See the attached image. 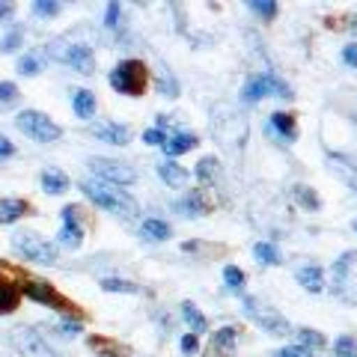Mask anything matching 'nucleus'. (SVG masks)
Listing matches in <instances>:
<instances>
[{
  "mask_svg": "<svg viewBox=\"0 0 357 357\" xmlns=\"http://www.w3.org/2000/svg\"><path fill=\"white\" fill-rule=\"evenodd\" d=\"M236 342H238V328H220L211 333L203 357H232L236 354Z\"/></svg>",
  "mask_w": 357,
  "mask_h": 357,
  "instance_id": "9b49d317",
  "label": "nucleus"
},
{
  "mask_svg": "<svg viewBox=\"0 0 357 357\" xmlns=\"http://www.w3.org/2000/svg\"><path fill=\"white\" fill-rule=\"evenodd\" d=\"M271 128L280 134L286 140H295L298 137V122H295V114H283V110H277L271 116Z\"/></svg>",
  "mask_w": 357,
  "mask_h": 357,
  "instance_id": "6ab92c4d",
  "label": "nucleus"
},
{
  "mask_svg": "<svg viewBox=\"0 0 357 357\" xmlns=\"http://www.w3.org/2000/svg\"><path fill=\"white\" fill-rule=\"evenodd\" d=\"M110 86L128 98H140L149 86V69L143 60H122L114 72H110Z\"/></svg>",
  "mask_w": 357,
  "mask_h": 357,
  "instance_id": "7ed1b4c3",
  "label": "nucleus"
},
{
  "mask_svg": "<svg viewBox=\"0 0 357 357\" xmlns=\"http://www.w3.org/2000/svg\"><path fill=\"white\" fill-rule=\"evenodd\" d=\"M18 102V86L13 84V81H3L0 84V105H15Z\"/></svg>",
  "mask_w": 357,
  "mask_h": 357,
  "instance_id": "f704fd0d",
  "label": "nucleus"
},
{
  "mask_svg": "<svg viewBox=\"0 0 357 357\" xmlns=\"http://www.w3.org/2000/svg\"><path fill=\"white\" fill-rule=\"evenodd\" d=\"M199 143L197 134H173L170 140L164 143V152L170 155V158H176V155H185V152H191L194 146Z\"/></svg>",
  "mask_w": 357,
  "mask_h": 357,
  "instance_id": "f3484780",
  "label": "nucleus"
},
{
  "mask_svg": "<svg viewBox=\"0 0 357 357\" xmlns=\"http://www.w3.org/2000/svg\"><path fill=\"white\" fill-rule=\"evenodd\" d=\"M253 256H256V259H259L262 265H280V250H277L271 241H259V244H256Z\"/></svg>",
  "mask_w": 357,
  "mask_h": 357,
  "instance_id": "a878e982",
  "label": "nucleus"
},
{
  "mask_svg": "<svg viewBox=\"0 0 357 357\" xmlns=\"http://www.w3.org/2000/svg\"><path fill=\"white\" fill-rule=\"evenodd\" d=\"M295 197H298V203L307 206V208H319V206H321V199L316 197V191H312V188H307V185H298V188H295Z\"/></svg>",
  "mask_w": 357,
  "mask_h": 357,
  "instance_id": "2f4dec72",
  "label": "nucleus"
},
{
  "mask_svg": "<svg viewBox=\"0 0 357 357\" xmlns=\"http://www.w3.org/2000/svg\"><path fill=\"white\" fill-rule=\"evenodd\" d=\"M60 244L63 248H69V250H77L84 244V229H81V223H66V227L60 229Z\"/></svg>",
  "mask_w": 357,
  "mask_h": 357,
  "instance_id": "b1692460",
  "label": "nucleus"
},
{
  "mask_svg": "<svg viewBox=\"0 0 357 357\" xmlns=\"http://www.w3.org/2000/svg\"><path fill=\"white\" fill-rule=\"evenodd\" d=\"M298 283L307 289V292H312V295H319L321 289H325V274H321V268H316V265H304V268H298Z\"/></svg>",
  "mask_w": 357,
  "mask_h": 357,
  "instance_id": "dca6fc26",
  "label": "nucleus"
},
{
  "mask_svg": "<svg viewBox=\"0 0 357 357\" xmlns=\"http://www.w3.org/2000/svg\"><path fill=\"white\" fill-rule=\"evenodd\" d=\"M102 289L105 292H122V295H137L140 286L131 283V280H116V277H107V280H102Z\"/></svg>",
  "mask_w": 357,
  "mask_h": 357,
  "instance_id": "c85d7f7f",
  "label": "nucleus"
},
{
  "mask_svg": "<svg viewBox=\"0 0 357 357\" xmlns=\"http://www.w3.org/2000/svg\"><path fill=\"white\" fill-rule=\"evenodd\" d=\"M244 102H259V98H292V86L280 81L274 72L256 75L253 81L244 86Z\"/></svg>",
  "mask_w": 357,
  "mask_h": 357,
  "instance_id": "0eeeda50",
  "label": "nucleus"
},
{
  "mask_svg": "<svg viewBox=\"0 0 357 357\" xmlns=\"http://www.w3.org/2000/svg\"><path fill=\"white\" fill-rule=\"evenodd\" d=\"M9 155H15V146H13V140L0 134V158H9Z\"/></svg>",
  "mask_w": 357,
  "mask_h": 357,
  "instance_id": "49530a36",
  "label": "nucleus"
},
{
  "mask_svg": "<svg viewBox=\"0 0 357 357\" xmlns=\"http://www.w3.org/2000/svg\"><path fill=\"white\" fill-rule=\"evenodd\" d=\"M182 319L188 321V325H191V333H206L208 331V321H206V316L203 312H199V307L197 304H191V301H188V304H182Z\"/></svg>",
  "mask_w": 357,
  "mask_h": 357,
  "instance_id": "4be33fe9",
  "label": "nucleus"
},
{
  "mask_svg": "<svg viewBox=\"0 0 357 357\" xmlns=\"http://www.w3.org/2000/svg\"><path fill=\"white\" fill-rule=\"evenodd\" d=\"M256 321H259V328H265L268 333H274V337H283V333H289V321L271 316V312H265V316H256Z\"/></svg>",
  "mask_w": 357,
  "mask_h": 357,
  "instance_id": "bb28decb",
  "label": "nucleus"
},
{
  "mask_svg": "<svg viewBox=\"0 0 357 357\" xmlns=\"http://www.w3.org/2000/svg\"><path fill=\"white\" fill-rule=\"evenodd\" d=\"M18 72L21 75H39V63H36V57H30V54H27V57H21L18 60Z\"/></svg>",
  "mask_w": 357,
  "mask_h": 357,
  "instance_id": "a19ab883",
  "label": "nucleus"
},
{
  "mask_svg": "<svg viewBox=\"0 0 357 357\" xmlns=\"http://www.w3.org/2000/svg\"><path fill=\"white\" fill-rule=\"evenodd\" d=\"M351 262H357V253H354V250L342 253L340 259H337V265H333V283H337V286L345 280V274L351 271Z\"/></svg>",
  "mask_w": 357,
  "mask_h": 357,
  "instance_id": "7c9ffc66",
  "label": "nucleus"
},
{
  "mask_svg": "<svg viewBox=\"0 0 357 357\" xmlns=\"http://www.w3.org/2000/svg\"><path fill=\"white\" fill-rule=\"evenodd\" d=\"M93 167L96 178H102V182H110V185H134L137 182V170H134L131 164H122V161H114V158H93L89 161Z\"/></svg>",
  "mask_w": 357,
  "mask_h": 357,
  "instance_id": "6e6552de",
  "label": "nucleus"
},
{
  "mask_svg": "<svg viewBox=\"0 0 357 357\" xmlns=\"http://www.w3.org/2000/svg\"><path fill=\"white\" fill-rule=\"evenodd\" d=\"M60 331H63V337H77V333L84 331V321H72L69 316H66V319L60 321Z\"/></svg>",
  "mask_w": 357,
  "mask_h": 357,
  "instance_id": "58836bf2",
  "label": "nucleus"
},
{
  "mask_svg": "<svg viewBox=\"0 0 357 357\" xmlns=\"http://www.w3.org/2000/svg\"><path fill=\"white\" fill-rule=\"evenodd\" d=\"M33 9H36V15H57L60 13V3H54V0H36Z\"/></svg>",
  "mask_w": 357,
  "mask_h": 357,
  "instance_id": "4c0bfd02",
  "label": "nucleus"
},
{
  "mask_svg": "<svg viewBox=\"0 0 357 357\" xmlns=\"http://www.w3.org/2000/svg\"><path fill=\"white\" fill-rule=\"evenodd\" d=\"M15 15V3H9V0H0V18H13Z\"/></svg>",
  "mask_w": 357,
  "mask_h": 357,
  "instance_id": "09e8293b",
  "label": "nucleus"
},
{
  "mask_svg": "<svg viewBox=\"0 0 357 357\" xmlns=\"http://www.w3.org/2000/svg\"><path fill=\"white\" fill-rule=\"evenodd\" d=\"M13 345L18 349L21 357H60L48 345V340H45L42 333H36L33 328H15L13 331Z\"/></svg>",
  "mask_w": 357,
  "mask_h": 357,
  "instance_id": "1a4fd4ad",
  "label": "nucleus"
},
{
  "mask_svg": "<svg viewBox=\"0 0 357 357\" xmlns=\"http://www.w3.org/2000/svg\"><path fill=\"white\" fill-rule=\"evenodd\" d=\"M250 9L262 18H277V3H271V0H250Z\"/></svg>",
  "mask_w": 357,
  "mask_h": 357,
  "instance_id": "c9c22d12",
  "label": "nucleus"
},
{
  "mask_svg": "<svg viewBox=\"0 0 357 357\" xmlns=\"http://www.w3.org/2000/svg\"><path fill=\"white\" fill-rule=\"evenodd\" d=\"M15 126L24 137L36 140V143H57L63 137V128L48 114H42V110H21Z\"/></svg>",
  "mask_w": 357,
  "mask_h": 357,
  "instance_id": "20e7f679",
  "label": "nucleus"
},
{
  "mask_svg": "<svg viewBox=\"0 0 357 357\" xmlns=\"http://www.w3.org/2000/svg\"><path fill=\"white\" fill-rule=\"evenodd\" d=\"M185 208H188V211H194V215H208V211L215 208V199L208 197V191L197 188V191H191V197H188Z\"/></svg>",
  "mask_w": 357,
  "mask_h": 357,
  "instance_id": "5701e85b",
  "label": "nucleus"
},
{
  "mask_svg": "<svg viewBox=\"0 0 357 357\" xmlns=\"http://www.w3.org/2000/svg\"><path fill=\"white\" fill-rule=\"evenodd\" d=\"M178 349H182V354H197V349H199V337H197V333H185L182 342H178Z\"/></svg>",
  "mask_w": 357,
  "mask_h": 357,
  "instance_id": "ea45409f",
  "label": "nucleus"
},
{
  "mask_svg": "<svg viewBox=\"0 0 357 357\" xmlns=\"http://www.w3.org/2000/svg\"><path fill=\"white\" fill-rule=\"evenodd\" d=\"M158 176L164 178L167 185H185L188 182V170L182 164H176V161H161L158 164Z\"/></svg>",
  "mask_w": 357,
  "mask_h": 357,
  "instance_id": "412c9836",
  "label": "nucleus"
},
{
  "mask_svg": "<svg viewBox=\"0 0 357 357\" xmlns=\"http://www.w3.org/2000/svg\"><path fill=\"white\" fill-rule=\"evenodd\" d=\"M119 15H122L119 3H110V6H107V18H105V24H107L110 30H116V27H119Z\"/></svg>",
  "mask_w": 357,
  "mask_h": 357,
  "instance_id": "79ce46f5",
  "label": "nucleus"
},
{
  "mask_svg": "<svg viewBox=\"0 0 357 357\" xmlns=\"http://www.w3.org/2000/svg\"><path fill=\"white\" fill-rule=\"evenodd\" d=\"M194 173H197L199 182H211V178L218 176V158H215V155H206V158H199Z\"/></svg>",
  "mask_w": 357,
  "mask_h": 357,
  "instance_id": "c756f323",
  "label": "nucleus"
},
{
  "mask_svg": "<svg viewBox=\"0 0 357 357\" xmlns=\"http://www.w3.org/2000/svg\"><path fill=\"white\" fill-rule=\"evenodd\" d=\"M18 42H21V33L13 30V33H9V36L3 39V51H15V48H18Z\"/></svg>",
  "mask_w": 357,
  "mask_h": 357,
  "instance_id": "de8ad7c7",
  "label": "nucleus"
},
{
  "mask_svg": "<svg viewBox=\"0 0 357 357\" xmlns=\"http://www.w3.org/2000/svg\"><path fill=\"white\" fill-rule=\"evenodd\" d=\"M86 345L98 357H131V349H128L126 342H119L114 337H105V333H93V337L86 340Z\"/></svg>",
  "mask_w": 357,
  "mask_h": 357,
  "instance_id": "ddd939ff",
  "label": "nucleus"
},
{
  "mask_svg": "<svg viewBox=\"0 0 357 357\" xmlns=\"http://www.w3.org/2000/svg\"><path fill=\"white\" fill-rule=\"evenodd\" d=\"M13 248L18 256H24L30 262H39V265H57V244L42 238L39 232H15L13 236Z\"/></svg>",
  "mask_w": 357,
  "mask_h": 357,
  "instance_id": "39448f33",
  "label": "nucleus"
},
{
  "mask_svg": "<svg viewBox=\"0 0 357 357\" xmlns=\"http://www.w3.org/2000/svg\"><path fill=\"white\" fill-rule=\"evenodd\" d=\"M72 105H75V114L81 119H89L96 114V93H89V89H77L72 96Z\"/></svg>",
  "mask_w": 357,
  "mask_h": 357,
  "instance_id": "aec40b11",
  "label": "nucleus"
},
{
  "mask_svg": "<svg viewBox=\"0 0 357 357\" xmlns=\"http://www.w3.org/2000/svg\"><path fill=\"white\" fill-rule=\"evenodd\" d=\"M223 283H227L229 289H241L244 286V271L236 265H229V268H223Z\"/></svg>",
  "mask_w": 357,
  "mask_h": 357,
  "instance_id": "72a5a7b5",
  "label": "nucleus"
},
{
  "mask_svg": "<svg viewBox=\"0 0 357 357\" xmlns=\"http://www.w3.org/2000/svg\"><path fill=\"white\" fill-rule=\"evenodd\" d=\"M42 188L48 194H63L66 188H69V178H66V173H60V170H45L42 173Z\"/></svg>",
  "mask_w": 357,
  "mask_h": 357,
  "instance_id": "393cba45",
  "label": "nucleus"
},
{
  "mask_svg": "<svg viewBox=\"0 0 357 357\" xmlns=\"http://www.w3.org/2000/svg\"><path fill=\"white\" fill-rule=\"evenodd\" d=\"M21 298H24V292H21V283H15L9 274L0 271V316H9V312H15Z\"/></svg>",
  "mask_w": 357,
  "mask_h": 357,
  "instance_id": "f8f14e48",
  "label": "nucleus"
},
{
  "mask_svg": "<svg viewBox=\"0 0 357 357\" xmlns=\"http://www.w3.org/2000/svg\"><path fill=\"white\" fill-rule=\"evenodd\" d=\"M298 342H301V349H307V351H316V349H325V337H321L319 331H298Z\"/></svg>",
  "mask_w": 357,
  "mask_h": 357,
  "instance_id": "cd10ccee",
  "label": "nucleus"
},
{
  "mask_svg": "<svg viewBox=\"0 0 357 357\" xmlns=\"http://www.w3.org/2000/svg\"><path fill=\"white\" fill-rule=\"evenodd\" d=\"M81 191L93 199L98 208L110 211V215H122V218H134L137 215V203H134V197H128V191H122V188L110 185V182H102V178H84L81 182Z\"/></svg>",
  "mask_w": 357,
  "mask_h": 357,
  "instance_id": "f257e3e1",
  "label": "nucleus"
},
{
  "mask_svg": "<svg viewBox=\"0 0 357 357\" xmlns=\"http://www.w3.org/2000/svg\"><path fill=\"white\" fill-rule=\"evenodd\" d=\"M45 54L54 60V63H63V66H72L77 72H93V48L84 42H75L69 36H57L45 45Z\"/></svg>",
  "mask_w": 357,
  "mask_h": 357,
  "instance_id": "f03ea898",
  "label": "nucleus"
},
{
  "mask_svg": "<svg viewBox=\"0 0 357 357\" xmlns=\"http://www.w3.org/2000/svg\"><path fill=\"white\" fill-rule=\"evenodd\" d=\"M170 140L161 128H149V131H143V143H149V146H164V143Z\"/></svg>",
  "mask_w": 357,
  "mask_h": 357,
  "instance_id": "e433bc0d",
  "label": "nucleus"
},
{
  "mask_svg": "<svg viewBox=\"0 0 357 357\" xmlns=\"http://www.w3.org/2000/svg\"><path fill=\"white\" fill-rule=\"evenodd\" d=\"M342 60L357 69V45H345V48H342Z\"/></svg>",
  "mask_w": 357,
  "mask_h": 357,
  "instance_id": "a18cd8bd",
  "label": "nucleus"
},
{
  "mask_svg": "<svg viewBox=\"0 0 357 357\" xmlns=\"http://www.w3.org/2000/svg\"><path fill=\"white\" fill-rule=\"evenodd\" d=\"M81 215H84L81 206H66L63 208V220L66 223H81Z\"/></svg>",
  "mask_w": 357,
  "mask_h": 357,
  "instance_id": "37998d69",
  "label": "nucleus"
},
{
  "mask_svg": "<svg viewBox=\"0 0 357 357\" xmlns=\"http://www.w3.org/2000/svg\"><path fill=\"white\" fill-rule=\"evenodd\" d=\"M33 215V203L21 197H0V223H15L21 218Z\"/></svg>",
  "mask_w": 357,
  "mask_h": 357,
  "instance_id": "4468645a",
  "label": "nucleus"
},
{
  "mask_svg": "<svg viewBox=\"0 0 357 357\" xmlns=\"http://www.w3.org/2000/svg\"><path fill=\"white\" fill-rule=\"evenodd\" d=\"M277 357H312V351L301 349V345H292V349H283V351H277Z\"/></svg>",
  "mask_w": 357,
  "mask_h": 357,
  "instance_id": "c03bdc74",
  "label": "nucleus"
},
{
  "mask_svg": "<svg viewBox=\"0 0 357 357\" xmlns=\"http://www.w3.org/2000/svg\"><path fill=\"white\" fill-rule=\"evenodd\" d=\"M333 351L337 357H357V337H340L333 342Z\"/></svg>",
  "mask_w": 357,
  "mask_h": 357,
  "instance_id": "473e14b6",
  "label": "nucleus"
},
{
  "mask_svg": "<svg viewBox=\"0 0 357 357\" xmlns=\"http://www.w3.org/2000/svg\"><path fill=\"white\" fill-rule=\"evenodd\" d=\"M223 114H227V119H220L215 114V119H211V128H215L218 137L227 143V146H241V140H244V134H248V122H244L241 114H236V110H229V107H223Z\"/></svg>",
  "mask_w": 357,
  "mask_h": 357,
  "instance_id": "9d476101",
  "label": "nucleus"
},
{
  "mask_svg": "<svg viewBox=\"0 0 357 357\" xmlns=\"http://www.w3.org/2000/svg\"><path fill=\"white\" fill-rule=\"evenodd\" d=\"M354 232H357V220H354Z\"/></svg>",
  "mask_w": 357,
  "mask_h": 357,
  "instance_id": "8fccbe9b",
  "label": "nucleus"
},
{
  "mask_svg": "<svg viewBox=\"0 0 357 357\" xmlns=\"http://www.w3.org/2000/svg\"><path fill=\"white\" fill-rule=\"evenodd\" d=\"M93 134L98 140L110 143V146H126V143L131 140V128L119 126V122H102V126H93Z\"/></svg>",
  "mask_w": 357,
  "mask_h": 357,
  "instance_id": "2eb2a0df",
  "label": "nucleus"
},
{
  "mask_svg": "<svg viewBox=\"0 0 357 357\" xmlns=\"http://www.w3.org/2000/svg\"><path fill=\"white\" fill-rule=\"evenodd\" d=\"M170 223H164L158 218H146L143 220V227H140V236L143 238H149V241H167L170 238Z\"/></svg>",
  "mask_w": 357,
  "mask_h": 357,
  "instance_id": "a211bd4d",
  "label": "nucleus"
},
{
  "mask_svg": "<svg viewBox=\"0 0 357 357\" xmlns=\"http://www.w3.org/2000/svg\"><path fill=\"white\" fill-rule=\"evenodd\" d=\"M21 292H24L27 298H33V301H39V304H48L51 310H60L63 316H72V312H77L75 301L60 295L57 289H54L51 283H45V280H21Z\"/></svg>",
  "mask_w": 357,
  "mask_h": 357,
  "instance_id": "423d86ee",
  "label": "nucleus"
}]
</instances>
